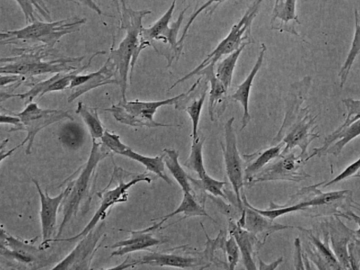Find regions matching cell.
<instances>
[{
  "label": "cell",
  "instance_id": "6da1fadb",
  "mask_svg": "<svg viewBox=\"0 0 360 270\" xmlns=\"http://www.w3.org/2000/svg\"><path fill=\"white\" fill-rule=\"evenodd\" d=\"M310 84L304 80H300L290 85L286 99L285 117L271 144L275 145L281 140L285 146L281 155L289 153L292 148L299 146L302 156L311 141L318 137V134L312 132L316 117L309 113L308 107L302 108L307 98Z\"/></svg>",
  "mask_w": 360,
  "mask_h": 270
},
{
  "label": "cell",
  "instance_id": "7a4b0ae2",
  "mask_svg": "<svg viewBox=\"0 0 360 270\" xmlns=\"http://www.w3.org/2000/svg\"><path fill=\"white\" fill-rule=\"evenodd\" d=\"M118 11L120 15V28L124 30L125 36L117 48L110 50L108 57L115 65L122 100H126L129 73L131 78L140 53L147 48L143 40L142 22L143 18L150 14L151 11L133 10L127 6L124 0H121V7Z\"/></svg>",
  "mask_w": 360,
  "mask_h": 270
},
{
  "label": "cell",
  "instance_id": "3957f363",
  "mask_svg": "<svg viewBox=\"0 0 360 270\" xmlns=\"http://www.w3.org/2000/svg\"><path fill=\"white\" fill-rule=\"evenodd\" d=\"M110 153V150L105 147L101 141L92 140V146L89 158L77 178L70 183V189L63 200L61 205L63 206V220L59 225L56 237L60 236L70 220L76 217L81 203L89 195L99 162Z\"/></svg>",
  "mask_w": 360,
  "mask_h": 270
},
{
  "label": "cell",
  "instance_id": "277c9868",
  "mask_svg": "<svg viewBox=\"0 0 360 270\" xmlns=\"http://www.w3.org/2000/svg\"><path fill=\"white\" fill-rule=\"evenodd\" d=\"M86 22V18L63 19L54 22L35 20L25 27L1 31V44L15 43L16 41H38L51 49L61 37L67 34L75 32Z\"/></svg>",
  "mask_w": 360,
  "mask_h": 270
},
{
  "label": "cell",
  "instance_id": "5b68a950",
  "mask_svg": "<svg viewBox=\"0 0 360 270\" xmlns=\"http://www.w3.org/2000/svg\"><path fill=\"white\" fill-rule=\"evenodd\" d=\"M262 1L263 0H255L239 21L231 27L228 34L217 44L214 50L193 70L176 80L169 87V90L197 75L198 72L206 66L209 65H215L222 57L237 50L244 43L250 41L248 40L251 25L259 12Z\"/></svg>",
  "mask_w": 360,
  "mask_h": 270
},
{
  "label": "cell",
  "instance_id": "8992f818",
  "mask_svg": "<svg viewBox=\"0 0 360 270\" xmlns=\"http://www.w3.org/2000/svg\"><path fill=\"white\" fill-rule=\"evenodd\" d=\"M181 93L174 97L160 101L122 100L117 104L104 110L110 112L120 123L131 127L149 128L175 127L172 124L158 122L154 115L158 109L165 105H175L185 94Z\"/></svg>",
  "mask_w": 360,
  "mask_h": 270
},
{
  "label": "cell",
  "instance_id": "52a82bcc",
  "mask_svg": "<svg viewBox=\"0 0 360 270\" xmlns=\"http://www.w3.org/2000/svg\"><path fill=\"white\" fill-rule=\"evenodd\" d=\"M119 179V182L114 188L101 191L98 193L101 198L100 205L86 226L77 234L66 238H55L51 241H65L69 243L80 240L92 231L107 216L108 210L118 202H123L127 200L128 190L142 181L151 182V179L146 173L139 174L131 178L129 181H124L126 177V172L122 169L115 166L114 172Z\"/></svg>",
  "mask_w": 360,
  "mask_h": 270
},
{
  "label": "cell",
  "instance_id": "ba28073f",
  "mask_svg": "<svg viewBox=\"0 0 360 270\" xmlns=\"http://www.w3.org/2000/svg\"><path fill=\"white\" fill-rule=\"evenodd\" d=\"M20 120L15 127H11L8 131H23L27 133L24 140L18 144V147L27 144L25 153H31L34 140L39 131L44 128L63 119L74 120L69 112L58 109H44L37 103L30 102L18 113H15Z\"/></svg>",
  "mask_w": 360,
  "mask_h": 270
},
{
  "label": "cell",
  "instance_id": "9c48e42d",
  "mask_svg": "<svg viewBox=\"0 0 360 270\" xmlns=\"http://www.w3.org/2000/svg\"><path fill=\"white\" fill-rule=\"evenodd\" d=\"M176 0H172L171 5L165 13L158 19L149 27H143L142 31L143 40L146 46H153L155 41H160L169 46L171 53L172 52V61L175 58L178 60L181 51L178 46L177 35L180 30L184 15L190 6L181 11L177 20L170 24L172 15L176 6Z\"/></svg>",
  "mask_w": 360,
  "mask_h": 270
},
{
  "label": "cell",
  "instance_id": "30bf717a",
  "mask_svg": "<svg viewBox=\"0 0 360 270\" xmlns=\"http://www.w3.org/2000/svg\"><path fill=\"white\" fill-rule=\"evenodd\" d=\"M235 118L231 117L224 125L225 143H221L223 150L225 170L230 181L238 208L240 212L243 209L241 194L243 192L245 184V172L243 167V161L237 148V141L233 122Z\"/></svg>",
  "mask_w": 360,
  "mask_h": 270
},
{
  "label": "cell",
  "instance_id": "8fae6325",
  "mask_svg": "<svg viewBox=\"0 0 360 270\" xmlns=\"http://www.w3.org/2000/svg\"><path fill=\"white\" fill-rule=\"evenodd\" d=\"M104 223L97 225L86 236L82 238L75 248L53 269H89L91 260L98 250L100 240L104 233Z\"/></svg>",
  "mask_w": 360,
  "mask_h": 270
},
{
  "label": "cell",
  "instance_id": "7c38bea8",
  "mask_svg": "<svg viewBox=\"0 0 360 270\" xmlns=\"http://www.w3.org/2000/svg\"><path fill=\"white\" fill-rule=\"evenodd\" d=\"M301 162L300 156H295L294 153L281 155L278 160L268 164L248 184L276 180L300 181L307 176L300 171Z\"/></svg>",
  "mask_w": 360,
  "mask_h": 270
},
{
  "label": "cell",
  "instance_id": "4fadbf2b",
  "mask_svg": "<svg viewBox=\"0 0 360 270\" xmlns=\"http://www.w3.org/2000/svg\"><path fill=\"white\" fill-rule=\"evenodd\" d=\"M110 84L118 85V80L115 65L108 57L97 71L75 76L69 88L75 91L68 98V102L72 103L89 91Z\"/></svg>",
  "mask_w": 360,
  "mask_h": 270
},
{
  "label": "cell",
  "instance_id": "5bb4252c",
  "mask_svg": "<svg viewBox=\"0 0 360 270\" xmlns=\"http://www.w3.org/2000/svg\"><path fill=\"white\" fill-rule=\"evenodd\" d=\"M32 181L37 188L40 198L39 216L42 236L41 245H46L51 241V237L54 233L58 210L61 206L64 198L69 192L71 184H68V186L58 195L51 197L46 191L44 192L36 179H32Z\"/></svg>",
  "mask_w": 360,
  "mask_h": 270
},
{
  "label": "cell",
  "instance_id": "9a60e30c",
  "mask_svg": "<svg viewBox=\"0 0 360 270\" xmlns=\"http://www.w3.org/2000/svg\"><path fill=\"white\" fill-rule=\"evenodd\" d=\"M241 199L243 209L238 221L248 231L257 236H262L264 242L270 234L276 231L293 228L292 226L276 223L274 220L259 213L248 202L243 192L241 194Z\"/></svg>",
  "mask_w": 360,
  "mask_h": 270
},
{
  "label": "cell",
  "instance_id": "2e32d148",
  "mask_svg": "<svg viewBox=\"0 0 360 270\" xmlns=\"http://www.w3.org/2000/svg\"><path fill=\"white\" fill-rule=\"evenodd\" d=\"M139 264L180 269H194L202 266L205 269L210 265V263L205 257L203 252L198 257L153 252L143 256L138 260L131 261L132 266Z\"/></svg>",
  "mask_w": 360,
  "mask_h": 270
},
{
  "label": "cell",
  "instance_id": "e0dca14e",
  "mask_svg": "<svg viewBox=\"0 0 360 270\" xmlns=\"http://www.w3.org/2000/svg\"><path fill=\"white\" fill-rule=\"evenodd\" d=\"M228 231L237 243L245 268L247 270H255V257L264 242L244 229L238 221L231 219L229 220Z\"/></svg>",
  "mask_w": 360,
  "mask_h": 270
},
{
  "label": "cell",
  "instance_id": "ac0fdd59",
  "mask_svg": "<svg viewBox=\"0 0 360 270\" xmlns=\"http://www.w3.org/2000/svg\"><path fill=\"white\" fill-rule=\"evenodd\" d=\"M1 255L24 264L32 265L41 257L40 249L1 231Z\"/></svg>",
  "mask_w": 360,
  "mask_h": 270
},
{
  "label": "cell",
  "instance_id": "d6986e66",
  "mask_svg": "<svg viewBox=\"0 0 360 270\" xmlns=\"http://www.w3.org/2000/svg\"><path fill=\"white\" fill-rule=\"evenodd\" d=\"M158 229L157 224H154L142 230L130 231L128 238L117 241L111 246L116 248L111 252V257L122 256L162 244L164 241L154 237L152 233Z\"/></svg>",
  "mask_w": 360,
  "mask_h": 270
},
{
  "label": "cell",
  "instance_id": "ffe728a7",
  "mask_svg": "<svg viewBox=\"0 0 360 270\" xmlns=\"http://www.w3.org/2000/svg\"><path fill=\"white\" fill-rule=\"evenodd\" d=\"M266 51V45L264 44H262L259 55L250 72L243 82L238 86L235 92L231 95V99L236 102L240 103L243 107V113L241 120L240 130H243L247 127L251 119L249 111V98L250 90L254 79L263 63Z\"/></svg>",
  "mask_w": 360,
  "mask_h": 270
},
{
  "label": "cell",
  "instance_id": "44dd1931",
  "mask_svg": "<svg viewBox=\"0 0 360 270\" xmlns=\"http://www.w3.org/2000/svg\"><path fill=\"white\" fill-rule=\"evenodd\" d=\"M202 79L203 77L200 76V78H198L190 89L186 91V94L174 105L176 109L184 110L188 115L191 120V136L193 140L197 139L199 137L198 126L202 107L207 96V90L209 89L208 82L206 81L205 86L198 97L192 98L190 101L188 96L191 93L196 89Z\"/></svg>",
  "mask_w": 360,
  "mask_h": 270
},
{
  "label": "cell",
  "instance_id": "7402d4cb",
  "mask_svg": "<svg viewBox=\"0 0 360 270\" xmlns=\"http://www.w3.org/2000/svg\"><path fill=\"white\" fill-rule=\"evenodd\" d=\"M360 135V119L352 122L338 132H333L327 138L321 148H314V153L306 159L314 155H323L325 152L338 156L342 148L352 139Z\"/></svg>",
  "mask_w": 360,
  "mask_h": 270
},
{
  "label": "cell",
  "instance_id": "603a6c76",
  "mask_svg": "<svg viewBox=\"0 0 360 270\" xmlns=\"http://www.w3.org/2000/svg\"><path fill=\"white\" fill-rule=\"evenodd\" d=\"M296 4L297 0H275L270 23L272 25L277 20L281 23L274 30L299 36L295 28L296 25L300 24L296 12Z\"/></svg>",
  "mask_w": 360,
  "mask_h": 270
},
{
  "label": "cell",
  "instance_id": "cb8c5ba5",
  "mask_svg": "<svg viewBox=\"0 0 360 270\" xmlns=\"http://www.w3.org/2000/svg\"><path fill=\"white\" fill-rule=\"evenodd\" d=\"M214 67V65H209L197 74L205 77L210 86L207 109L212 121L214 120L217 106L224 100L228 92L223 83L217 77Z\"/></svg>",
  "mask_w": 360,
  "mask_h": 270
},
{
  "label": "cell",
  "instance_id": "d4e9b609",
  "mask_svg": "<svg viewBox=\"0 0 360 270\" xmlns=\"http://www.w3.org/2000/svg\"><path fill=\"white\" fill-rule=\"evenodd\" d=\"M285 144L283 141L269 146L262 152H256L249 157V163L244 169L245 181L248 184L250 181L263 168H264L271 161L280 157L283 150Z\"/></svg>",
  "mask_w": 360,
  "mask_h": 270
},
{
  "label": "cell",
  "instance_id": "484cf974",
  "mask_svg": "<svg viewBox=\"0 0 360 270\" xmlns=\"http://www.w3.org/2000/svg\"><path fill=\"white\" fill-rule=\"evenodd\" d=\"M183 193L181 202L177 208L171 213L162 217L160 221L157 222L160 227H161L167 219L179 214H184V217L180 220L191 217L198 216L206 217L214 222L213 218L205 211L204 204L198 202L193 192H183Z\"/></svg>",
  "mask_w": 360,
  "mask_h": 270
},
{
  "label": "cell",
  "instance_id": "4316f807",
  "mask_svg": "<svg viewBox=\"0 0 360 270\" xmlns=\"http://www.w3.org/2000/svg\"><path fill=\"white\" fill-rule=\"evenodd\" d=\"M120 155L127 157L131 160L139 162L143 165L148 171L153 172L169 185H172V180L169 178L165 172V164L164 162L163 153L160 155L150 157L134 151L131 148L129 147L127 150L123 151Z\"/></svg>",
  "mask_w": 360,
  "mask_h": 270
},
{
  "label": "cell",
  "instance_id": "83f0119b",
  "mask_svg": "<svg viewBox=\"0 0 360 270\" xmlns=\"http://www.w3.org/2000/svg\"><path fill=\"white\" fill-rule=\"evenodd\" d=\"M162 153L166 167L179 184L182 191L193 192L189 182V176L179 163L178 151L174 149L165 148Z\"/></svg>",
  "mask_w": 360,
  "mask_h": 270
},
{
  "label": "cell",
  "instance_id": "f1b7e54d",
  "mask_svg": "<svg viewBox=\"0 0 360 270\" xmlns=\"http://www.w3.org/2000/svg\"><path fill=\"white\" fill-rule=\"evenodd\" d=\"M250 43V41L244 43L237 50L226 56L223 59H220L215 65V75L227 90L231 86L237 60L244 48Z\"/></svg>",
  "mask_w": 360,
  "mask_h": 270
},
{
  "label": "cell",
  "instance_id": "f546056e",
  "mask_svg": "<svg viewBox=\"0 0 360 270\" xmlns=\"http://www.w3.org/2000/svg\"><path fill=\"white\" fill-rule=\"evenodd\" d=\"M355 30L351 44V47L342 65L338 77L340 78V86L343 87L349 76L351 68L356 57L360 54V14L358 11H354Z\"/></svg>",
  "mask_w": 360,
  "mask_h": 270
},
{
  "label": "cell",
  "instance_id": "4dcf8cb0",
  "mask_svg": "<svg viewBox=\"0 0 360 270\" xmlns=\"http://www.w3.org/2000/svg\"><path fill=\"white\" fill-rule=\"evenodd\" d=\"M75 112L82 117L89 130L91 139L100 141L105 129H104L100 120L97 109L89 107L80 101L77 103Z\"/></svg>",
  "mask_w": 360,
  "mask_h": 270
},
{
  "label": "cell",
  "instance_id": "1f68e13d",
  "mask_svg": "<svg viewBox=\"0 0 360 270\" xmlns=\"http://www.w3.org/2000/svg\"><path fill=\"white\" fill-rule=\"evenodd\" d=\"M204 140V138L200 136L197 139L193 140L190 155L184 162V165L194 172L199 179H202L208 174L204 165L202 156Z\"/></svg>",
  "mask_w": 360,
  "mask_h": 270
},
{
  "label": "cell",
  "instance_id": "d6a6232c",
  "mask_svg": "<svg viewBox=\"0 0 360 270\" xmlns=\"http://www.w3.org/2000/svg\"><path fill=\"white\" fill-rule=\"evenodd\" d=\"M83 129L77 123H67L60 129L59 139L60 142L70 149H77L84 143Z\"/></svg>",
  "mask_w": 360,
  "mask_h": 270
},
{
  "label": "cell",
  "instance_id": "836d02e7",
  "mask_svg": "<svg viewBox=\"0 0 360 270\" xmlns=\"http://www.w3.org/2000/svg\"><path fill=\"white\" fill-rule=\"evenodd\" d=\"M24 14L26 23L29 24L36 20L34 9L46 19L50 20V13L41 0H15Z\"/></svg>",
  "mask_w": 360,
  "mask_h": 270
},
{
  "label": "cell",
  "instance_id": "e575fe53",
  "mask_svg": "<svg viewBox=\"0 0 360 270\" xmlns=\"http://www.w3.org/2000/svg\"><path fill=\"white\" fill-rule=\"evenodd\" d=\"M189 179L193 184L210 193L214 197H221L227 200V196L223 189L226 182L215 179L209 174L202 179H195L189 176Z\"/></svg>",
  "mask_w": 360,
  "mask_h": 270
},
{
  "label": "cell",
  "instance_id": "d590c367",
  "mask_svg": "<svg viewBox=\"0 0 360 270\" xmlns=\"http://www.w3.org/2000/svg\"><path fill=\"white\" fill-rule=\"evenodd\" d=\"M309 206L307 201L301 202L290 206H279L275 205L273 202H271L269 209L267 210H261L253 206L255 210H257L259 213L272 220H274L275 219L288 213L305 210Z\"/></svg>",
  "mask_w": 360,
  "mask_h": 270
},
{
  "label": "cell",
  "instance_id": "8d00e7d4",
  "mask_svg": "<svg viewBox=\"0 0 360 270\" xmlns=\"http://www.w3.org/2000/svg\"><path fill=\"white\" fill-rule=\"evenodd\" d=\"M342 103L346 106L347 115L345 122L337 129H335L334 132L339 131L342 129L360 119V99L347 98L343 99Z\"/></svg>",
  "mask_w": 360,
  "mask_h": 270
},
{
  "label": "cell",
  "instance_id": "74e56055",
  "mask_svg": "<svg viewBox=\"0 0 360 270\" xmlns=\"http://www.w3.org/2000/svg\"><path fill=\"white\" fill-rule=\"evenodd\" d=\"M101 143L110 152L120 155L127 150L129 146L125 145L121 140L119 135L105 129L101 139Z\"/></svg>",
  "mask_w": 360,
  "mask_h": 270
},
{
  "label": "cell",
  "instance_id": "f35d334b",
  "mask_svg": "<svg viewBox=\"0 0 360 270\" xmlns=\"http://www.w3.org/2000/svg\"><path fill=\"white\" fill-rule=\"evenodd\" d=\"M223 252L227 259V268L230 270H233L238 263L240 254L233 236L229 235V238L226 239Z\"/></svg>",
  "mask_w": 360,
  "mask_h": 270
},
{
  "label": "cell",
  "instance_id": "ab89813d",
  "mask_svg": "<svg viewBox=\"0 0 360 270\" xmlns=\"http://www.w3.org/2000/svg\"><path fill=\"white\" fill-rule=\"evenodd\" d=\"M311 240L314 245L316 247L320 257L327 263L328 265L333 269H341L339 262L336 257L333 254L332 251L326 246L325 243L320 241L319 239L315 238L312 234H310Z\"/></svg>",
  "mask_w": 360,
  "mask_h": 270
},
{
  "label": "cell",
  "instance_id": "60d3db41",
  "mask_svg": "<svg viewBox=\"0 0 360 270\" xmlns=\"http://www.w3.org/2000/svg\"><path fill=\"white\" fill-rule=\"evenodd\" d=\"M348 239L345 238H336L331 235L332 248L334 250L338 261L340 265H344L345 267L349 266V255L347 252V243Z\"/></svg>",
  "mask_w": 360,
  "mask_h": 270
},
{
  "label": "cell",
  "instance_id": "b9f144b4",
  "mask_svg": "<svg viewBox=\"0 0 360 270\" xmlns=\"http://www.w3.org/2000/svg\"><path fill=\"white\" fill-rule=\"evenodd\" d=\"M224 1H226V0H207L205 3H204L202 5H201L199 8L195 10L191 15L188 20L187 21L186 24L185 25V26L183 29L182 34H181V37L178 41V46H179V48L180 49V50L182 51L184 39L186 37L187 32H188L190 27L192 25L193 22L196 19L198 15L200 13H202L203 11H205L206 8H207L208 7L212 6V4H216V6H215V8H216V7L219 4L223 3Z\"/></svg>",
  "mask_w": 360,
  "mask_h": 270
},
{
  "label": "cell",
  "instance_id": "7bdbcfd3",
  "mask_svg": "<svg viewBox=\"0 0 360 270\" xmlns=\"http://www.w3.org/2000/svg\"><path fill=\"white\" fill-rule=\"evenodd\" d=\"M347 191H331L326 193H321L313 199L307 200L310 206L322 205L329 204L344 196Z\"/></svg>",
  "mask_w": 360,
  "mask_h": 270
},
{
  "label": "cell",
  "instance_id": "ee69618b",
  "mask_svg": "<svg viewBox=\"0 0 360 270\" xmlns=\"http://www.w3.org/2000/svg\"><path fill=\"white\" fill-rule=\"evenodd\" d=\"M360 169V158L355 162L347 167L340 174L335 178L326 183L323 187L328 186L335 183L342 181L351 176H353Z\"/></svg>",
  "mask_w": 360,
  "mask_h": 270
},
{
  "label": "cell",
  "instance_id": "f6af8a7d",
  "mask_svg": "<svg viewBox=\"0 0 360 270\" xmlns=\"http://www.w3.org/2000/svg\"><path fill=\"white\" fill-rule=\"evenodd\" d=\"M294 266L296 269H304V263L302 259L301 244L298 238L295 240Z\"/></svg>",
  "mask_w": 360,
  "mask_h": 270
},
{
  "label": "cell",
  "instance_id": "bcb514c9",
  "mask_svg": "<svg viewBox=\"0 0 360 270\" xmlns=\"http://www.w3.org/2000/svg\"><path fill=\"white\" fill-rule=\"evenodd\" d=\"M25 79L26 77L24 76L11 74H5V75H3L1 74V86L3 87L15 83H18V85H20Z\"/></svg>",
  "mask_w": 360,
  "mask_h": 270
},
{
  "label": "cell",
  "instance_id": "7dc6e473",
  "mask_svg": "<svg viewBox=\"0 0 360 270\" xmlns=\"http://www.w3.org/2000/svg\"><path fill=\"white\" fill-rule=\"evenodd\" d=\"M0 118H1L0 123L1 124H12L13 127H15L20 122V118L15 113H12V114L1 113Z\"/></svg>",
  "mask_w": 360,
  "mask_h": 270
},
{
  "label": "cell",
  "instance_id": "c3c4849f",
  "mask_svg": "<svg viewBox=\"0 0 360 270\" xmlns=\"http://www.w3.org/2000/svg\"><path fill=\"white\" fill-rule=\"evenodd\" d=\"M259 269L262 270H273L275 269L282 262L283 257H279L270 264H266L260 258H258Z\"/></svg>",
  "mask_w": 360,
  "mask_h": 270
},
{
  "label": "cell",
  "instance_id": "681fc988",
  "mask_svg": "<svg viewBox=\"0 0 360 270\" xmlns=\"http://www.w3.org/2000/svg\"><path fill=\"white\" fill-rule=\"evenodd\" d=\"M92 9L94 12H96L99 16H102L103 15L102 11L98 7V6L94 1V0H77Z\"/></svg>",
  "mask_w": 360,
  "mask_h": 270
},
{
  "label": "cell",
  "instance_id": "f907efd6",
  "mask_svg": "<svg viewBox=\"0 0 360 270\" xmlns=\"http://www.w3.org/2000/svg\"><path fill=\"white\" fill-rule=\"evenodd\" d=\"M342 216L350 220H353L358 224L359 229L356 231L355 233L360 236V217L352 212H347L342 214Z\"/></svg>",
  "mask_w": 360,
  "mask_h": 270
},
{
  "label": "cell",
  "instance_id": "816d5d0a",
  "mask_svg": "<svg viewBox=\"0 0 360 270\" xmlns=\"http://www.w3.org/2000/svg\"><path fill=\"white\" fill-rule=\"evenodd\" d=\"M112 1H113V2H114V3L115 4V5H116V6H117V9H119V8H120V7L118 6L119 5H118V3H117V0H112Z\"/></svg>",
  "mask_w": 360,
  "mask_h": 270
},
{
  "label": "cell",
  "instance_id": "f5cc1de1",
  "mask_svg": "<svg viewBox=\"0 0 360 270\" xmlns=\"http://www.w3.org/2000/svg\"><path fill=\"white\" fill-rule=\"evenodd\" d=\"M66 1H72V2H73V3L78 4V2H77L76 1H72V0H66Z\"/></svg>",
  "mask_w": 360,
  "mask_h": 270
},
{
  "label": "cell",
  "instance_id": "db71d44e",
  "mask_svg": "<svg viewBox=\"0 0 360 270\" xmlns=\"http://www.w3.org/2000/svg\"><path fill=\"white\" fill-rule=\"evenodd\" d=\"M355 177H360V175H356V176H354Z\"/></svg>",
  "mask_w": 360,
  "mask_h": 270
}]
</instances>
